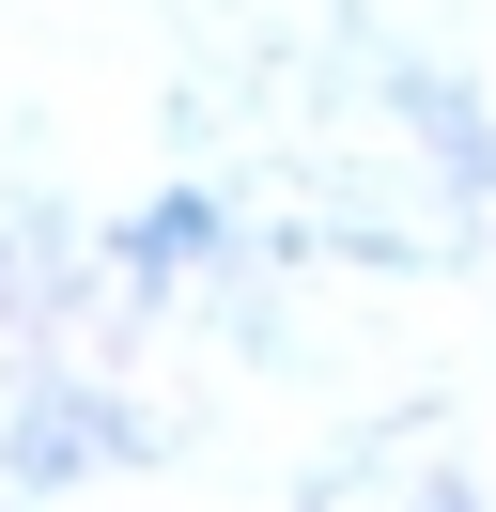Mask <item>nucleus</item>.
I'll return each mask as SVG.
<instances>
[{
  "mask_svg": "<svg viewBox=\"0 0 496 512\" xmlns=\"http://www.w3.org/2000/svg\"><path fill=\"white\" fill-rule=\"evenodd\" d=\"M93 450H124V419L62 388V404H31V435H16V466H31V481H62V466H93Z\"/></svg>",
  "mask_w": 496,
  "mask_h": 512,
  "instance_id": "nucleus-1",
  "label": "nucleus"
},
{
  "mask_svg": "<svg viewBox=\"0 0 496 512\" xmlns=\"http://www.w3.org/2000/svg\"><path fill=\"white\" fill-rule=\"evenodd\" d=\"M186 249H217V218H202V202H155V218L124 233V264H186Z\"/></svg>",
  "mask_w": 496,
  "mask_h": 512,
  "instance_id": "nucleus-2",
  "label": "nucleus"
}]
</instances>
